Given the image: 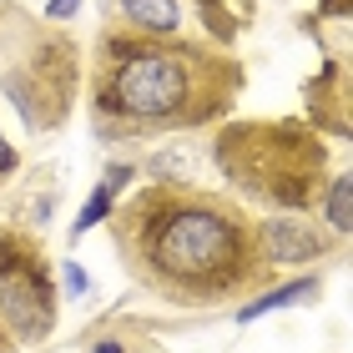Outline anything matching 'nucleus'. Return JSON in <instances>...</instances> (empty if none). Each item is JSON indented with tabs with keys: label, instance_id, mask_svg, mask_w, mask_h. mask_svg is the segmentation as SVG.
I'll return each mask as SVG.
<instances>
[{
	"label": "nucleus",
	"instance_id": "1",
	"mask_svg": "<svg viewBox=\"0 0 353 353\" xmlns=\"http://www.w3.org/2000/svg\"><path fill=\"white\" fill-rule=\"evenodd\" d=\"M121 268L172 308H217L268 288L278 268L258 243V217L212 187L152 182L106 217Z\"/></svg>",
	"mask_w": 353,
	"mask_h": 353
},
{
	"label": "nucleus",
	"instance_id": "2",
	"mask_svg": "<svg viewBox=\"0 0 353 353\" xmlns=\"http://www.w3.org/2000/svg\"><path fill=\"white\" fill-rule=\"evenodd\" d=\"M243 61L202 36H147L106 21L91 51L86 111L101 141H147L228 121L243 96Z\"/></svg>",
	"mask_w": 353,
	"mask_h": 353
},
{
	"label": "nucleus",
	"instance_id": "3",
	"mask_svg": "<svg viewBox=\"0 0 353 353\" xmlns=\"http://www.w3.org/2000/svg\"><path fill=\"white\" fill-rule=\"evenodd\" d=\"M212 162L237 197L288 217H308L333 176L328 141L308 121H293V117L222 121L212 137Z\"/></svg>",
	"mask_w": 353,
	"mask_h": 353
},
{
	"label": "nucleus",
	"instance_id": "4",
	"mask_svg": "<svg viewBox=\"0 0 353 353\" xmlns=\"http://www.w3.org/2000/svg\"><path fill=\"white\" fill-rule=\"evenodd\" d=\"M81 91V46L66 26L26 10H0V96L30 137H51L71 121Z\"/></svg>",
	"mask_w": 353,
	"mask_h": 353
},
{
	"label": "nucleus",
	"instance_id": "5",
	"mask_svg": "<svg viewBox=\"0 0 353 353\" xmlns=\"http://www.w3.org/2000/svg\"><path fill=\"white\" fill-rule=\"evenodd\" d=\"M61 318L56 268L46 258L41 232L0 222V328L15 343H46Z\"/></svg>",
	"mask_w": 353,
	"mask_h": 353
},
{
	"label": "nucleus",
	"instance_id": "6",
	"mask_svg": "<svg viewBox=\"0 0 353 353\" xmlns=\"http://www.w3.org/2000/svg\"><path fill=\"white\" fill-rule=\"evenodd\" d=\"M258 243L268 252V263L283 268V263L328 258V252L339 248V232H323L308 217H258Z\"/></svg>",
	"mask_w": 353,
	"mask_h": 353
},
{
	"label": "nucleus",
	"instance_id": "7",
	"mask_svg": "<svg viewBox=\"0 0 353 353\" xmlns=\"http://www.w3.org/2000/svg\"><path fill=\"white\" fill-rule=\"evenodd\" d=\"M308 126L318 137L348 141V66L343 61H328L318 71V81H308Z\"/></svg>",
	"mask_w": 353,
	"mask_h": 353
},
{
	"label": "nucleus",
	"instance_id": "8",
	"mask_svg": "<svg viewBox=\"0 0 353 353\" xmlns=\"http://www.w3.org/2000/svg\"><path fill=\"white\" fill-rule=\"evenodd\" d=\"M207 10H217V0H202ZM111 21L147 30V36H182L187 6L182 0H111Z\"/></svg>",
	"mask_w": 353,
	"mask_h": 353
},
{
	"label": "nucleus",
	"instance_id": "9",
	"mask_svg": "<svg viewBox=\"0 0 353 353\" xmlns=\"http://www.w3.org/2000/svg\"><path fill=\"white\" fill-rule=\"evenodd\" d=\"M132 176H137V167H126V162H117V167L101 172V182L91 187V197L81 202V212H76V222H71V243H81L91 228H106V217L117 212V197L126 192Z\"/></svg>",
	"mask_w": 353,
	"mask_h": 353
},
{
	"label": "nucleus",
	"instance_id": "10",
	"mask_svg": "<svg viewBox=\"0 0 353 353\" xmlns=\"http://www.w3.org/2000/svg\"><path fill=\"white\" fill-rule=\"evenodd\" d=\"M323 293V278H293V283H278V288H258V298H248L243 308H237V323H252V318H263L272 308H298V303H313Z\"/></svg>",
	"mask_w": 353,
	"mask_h": 353
},
{
	"label": "nucleus",
	"instance_id": "11",
	"mask_svg": "<svg viewBox=\"0 0 353 353\" xmlns=\"http://www.w3.org/2000/svg\"><path fill=\"white\" fill-rule=\"evenodd\" d=\"M348 197H353V176L348 172H333L328 187H323V197H318V207H313V212L323 217L339 237H348V228H353V202Z\"/></svg>",
	"mask_w": 353,
	"mask_h": 353
},
{
	"label": "nucleus",
	"instance_id": "12",
	"mask_svg": "<svg viewBox=\"0 0 353 353\" xmlns=\"http://www.w3.org/2000/svg\"><path fill=\"white\" fill-rule=\"evenodd\" d=\"M15 172H21V152L10 147V137H6V132H0V187H6Z\"/></svg>",
	"mask_w": 353,
	"mask_h": 353
},
{
	"label": "nucleus",
	"instance_id": "13",
	"mask_svg": "<svg viewBox=\"0 0 353 353\" xmlns=\"http://www.w3.org/2000/svg\"><path fill=\"white\" fill-rule=\"evenodd\" d=\"M61 283H66V293H86V268L81 263H61Z\"/></svg>",
	"mask_w": 353,
	"mask_h": 353
},
{
	"label": "nucleus",
	"instance_id": "14",
	"mask_svg": "<svg viewBox=\"0 0 353 353\" xmlns=\"http://www.w3.org/2000/svg\"><path fill=\"white\" fill-rule=\"evenodd\" d=\"M76 6H81V0H51V6H46V21H56V26H66L71 15H76Z\"/></svg>",
	"mask_w": 353,
	"mask_h": 353
},
{
	"label": "nucleus",
	"instance_id": "15",
	"mask_svg": "<svg viewBox=\"0 0 353 353\" xmlns=\"http://www.w3.org/2000/svg\"><path fill=\"white\" fill-rule=\"evenodd\" d=\"M318 15H333V21H343V15H353V0H318Z\"/></svg>",
	"mask_w": 353,
	"mask_h": 353
},
{
	"label": "nucleus",
	"instance_id": "16",
	"mask_svg": "<svg viewBox=\"0 0 353 353\" xmlns=\"http://www.w3.org/2000/svg\"><path fill=\"white\" fill-rule=\"evenodd\" d=\"M91 353H126V348H121V343H117V339H101V343H96V348H91Z\"/></svg>",
	"mask_w": 353,
	"mask_h": 353
},
{
	"label": "nucleus",
	"instance_id": "17",
	"mask_svg": "<svg viewBox=\"0 0 353 353\" xmlns=\"http://www.w3.org/2000/svg\"><path fill=\"white\" fill-rule=\"evenodd\" d=\"M0 353H15V339H10L6 328H0Z\"/></svg>",
	"mask_w": 353,
	"mask_h": 353
}]
</instances>
